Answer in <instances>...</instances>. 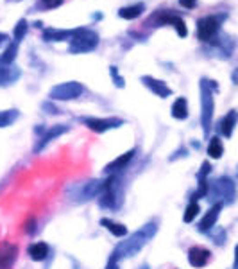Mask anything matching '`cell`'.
I'll list each match as a JSON object with an SVG mask.
<instances>
[{
  "label": "cell",
  "mask_w": 238,
  "mask_h": 269,
  "mask_svg": "<svg viewBox=\"0 0 238 269\" xmlns=\"http://www.w3.org/2000/svg\"><path fill=\"white\" fill-rule=\"evenodd\" d=\"M154 232H156V226H154V224H147V226L143 228L140 234H135L131 239H129V241H125L124 244L118 246V248L115 249L111 260L117 262L120 257H133L136 252H140V249L143 248V244H147V241L153 237Z\"/></svg>",
  "instance_id": "1"
},
{
  "label": "cell",
  "mask_w": 238,
  "mask_h": 269,
  "mask_svg": "<svg viewBox=\"0 0 238 269\" xmlns=\"http://www.w3.org/2000/svg\"><path fill=\"white\" fill-rule=\"evenodd\" d=\"M99 45V36L90 29H74L70 36V52H90Z\"/></svg>",
  "instance_id": "2"
},
{
  "label": "cell",
  "mask_w": 238,
  "mask_h": 269,
  "mask_svg": "<svg viewBox=\"0 0 238 269\" xmlns=\"http://www.w3.org/2000/svg\"><path fill=\"white\" fill-rule=\"evenodd\" d=\"M201 104H203L201 121H203L204 134L208 137L211 128V117H213V93L210 90V81H206V79L201 81Z\"/></svg>",
  "instance_id": "3"
},
{
  "label": "cell",
  "mask_w": 238,
  "mask_h": 269,
  "mask_svg": "<svg viewBox=\"0 0 238 269\" xmlns=\"http://www.w3.org/2000/svg\"><path fill=\"white\" fill-rule=\"evenodd\" d=\"M84 88H82L81 83H63V85H57L50 90V99H56V101H72V99H77L79 95H82Z\"/></svg>",
  "instance_id": "4"
},
{
  "label": "cell",
  "mask_w": 238,
  "mask_h": 269,
  "mask_svg": "<svg viewBox=\"0 0 238 269\" xmlns=\"http://www.w3.org/2000/svg\"><path fill=\"white\" fill-rule=\"evenodd\" d=\"M219 20L215 16H204L197 22V38L201 42H213L219 32Z\"/></svg>",
  "instance_id": "5"
},
{
  "label": "cell",
  "mask_w": 238,
  "mask_h": 269,
  "mask_svg": "<svg viewBox=\"0 0 238 269\" xmlns=\"http://www.w3.org/2000/svg\"><path fill=\"white\" fill-rule=\"evenodd\" d=\"M154 20H156L160 25H174L176 31H178V34L181 36V38H185V36L188 34L185 20H183L181 16H178V14H174L170 9H168V11H160V13L154 16Z\"/></svg>",
  "instance_id": "6"
},
{
  "label": "cell",
  "mask_w": 238,
  "mask_h": 269,
  "mask_svg": "<svg viewBox=\"0 0 238 269\" xmlns=\"http://www.w3.org/2000/svg\"><path fill=\"white\" fill-rule=\"evenodd\" d=\"M84 124L88 126L92 131L95 133H104L107 129L120 128L124 122L120 119H84Z\"/></svg>",
  "instance_id": "7"
},
{
  "label": "cell",
  "mask_w": 238,
  "mask_h": 269,
  "mask_svg": "<svg viewBox=\"0 0 238 269\" xmlns=\"http://www.w3.org/2000/svg\"><path fill=\"white\" fill-rule=\"evenodd\" d=\"M18 257V248L13 242H2L0 244V269H11Z\"/></svg>",
  "instance_id": "8"
},
{
  "label": "cell",
  "mask_w": 238,
  "mask_h": 269,
  "mask_svg": "<svg viewBox=\"0 0 238 269\" xmlns=\"http://www.w3.org/2000/svg\"><path fill=\"white\" fill-rule=\"evenodd\" d=\"M142 83L149 90H153V92L156 93L158 97H168V95H172V90L167 86V83L160 81V79H154V78H150V75H143Z\"/></svg>",
  "instance_id": "9"
},
{
  "label": "cell",
  "mask_w": 238,
  "mask_h": 269,
  "mask_svg": "<svg viewBox=\"0 0 238 269\" xmlns=\"http://www.w3.org/2000/svg\"><path fill=\"white\" fill-rule=\"evenodd\" d=\"M210 255H211V253L208 252V249L196 246V248H190L188 262L192 264L193 267H204L208 264V260H210Z\"/></svg>",
  "instance_id": "10"
},
{
  "label": "cell",
  "mask_w": 238,
  "mask_h": 269,
  "mask_svg": "<svg viewBox=\"0 0 238 269\" xmlns=\"http://www.w3.org/2000/svg\"><path fill=\"white\" fill-rule=\"evenodd\" d=\"M64 131H68V128L67 126H54V128H50L49 131H47L45 134L41 137V140L36 144V147H34V151L38 152V151H41L43 147H45L47 144H49L50 140H54L56 137H59V134H63Z\"/></svg>",
  "instance_id": "11"
},
{
  "label": "cell",
  "mask_w": 238,
  "mask_h": 269,
  "mask_svg": "<svg viewBox=\"0 0 238 269\" xmlns=\"http://www.w3.org/2000/svg\"><path fill=\"white\" fill-rule=\"evenodd\" d=\"M72 31H63V29H45L43 31V40L45 42H67L70 40Z\"/></svg>",
  "instance_id": "12"
},
{
  "label": "cell",
  "mask_w": 238,
  "mask_h": 269,
  "mask_svg": "<svg viewBox=\"0 0 238 269\" xmlns=\"http://www.w3.org/2000/svg\"><path fill=\"white\" fill-rule=\"evenodd\" d=\"M221 208H222V205L219 203V205H215L213 208H211L210 212H208L206 216H204V219L201 221V224H199V230H201V232H208L211 226H213L215 223H217L219 214H221Z\"/></svg>",
  "instance_id": "13"
},
{
  "label": "cell",
  "mask_w": 238,
  "mask_h": 269,
  "mask_svg": "<svg viewBox=\"0 0 238 269\" xmlns=\"http://www.w3.org/2000/svg\"><path fill=\"white\" fill-rule=\"evenodd\" d=\"M236 126V111L231 110L224 119L221 121V133H224V137H231L233 134V129Z\"/></svg>",
  "instance_id": "14"
},
{
  "label": "cell",
  "mask_w": 238,
  "mask_h": 269,
  "mask_svg": "<svg viewBox=\"0 0 238 269\" xmlns=\"http://www.w3.org/2000/svg\"><path fill=\"white\" fill-rule=\"evenodd\" d=\"M133 156H135V149H131V151L124 152V155L118 156L117 160H113L111 163H107V165H106V170H107V172H113V170L124 169V167L127 165V162L133 158Z\"/></svg>",
  "instance_id": "15"
},
{
  "label": "cell",
  "mask_w": 238,
  "mask_h": 269,
  "mask_svg": "<svg viewBox=\"0 0 238 269\" xmlns=\"http://www.w3.org/2000/svg\"><path fill=\"white\" fill-rule=\"evenodd\" d=\"M143 9H145V6H143V4H135V6L122 7V9L118 11V16L125 18V20H135V18H138L140 14L143 13Z\"/></svg>",
  "instance_id": "16"
},
{
  "label": "cell",
  "mask_w": 238,
  "mask_h": 269,
  "mask_svg": "<svg viewBox=\"0 0 238 269\" xmlns=\"http://www.w3.org/2000/svg\"><path fill=\"white\" fill-rule=\"evenodd\" d=\"M29 255L32 260H45L49 255V246L45 242H36V244L29 246Z\"/></svg>",
  "instance_id": "17"
},
{
  "label": "cell",
  "mask_w": 238,
  "mask_h": 269,
  "mask_svg": "<svg viewBox=\"0 0 238 269\" xmlns=\"http://www.w3.org/2000/svg\"><path fill=\"white\" fill-rule=\"evenodd\" d=\"M172 117L178 119V121H185L188 117V104H186V99H178L174 104H172Z\"/></svg>",
  "instance_id": "18"
},
{
  "label": "cell",
  "mask_w": 238,
  "mask_h": 269,
  "mask_svg": "<svg viewBox=\"0 0 238 269\" xmlns=\"http://www.w3.org/2000/svg\"><path fill=\"white\" fill-rule=\"evenodd\" d=\"M20 70L16 67H0V85H11L13 81H16Z\"/></svg>",
  "instance_id": "19"
},
{
  "label": "cell",
  "mask_w": 238,
  "mask_h": 269,
  "mask_svg": "<svg viewBox=\"0 0 238 269\" xmlns=\"http://www.w3.org/2000/svg\"><path fill=\"white\" fill-rule=\"evenodd\" d=\"M100 224H104V226H106L115 237H124V235L127 234V228H125L124 224L113 223V221H110V219H102L100 221Z\"/></svg>",
  "instance_id": "20"
},
{
  "label": "cell",
  "mask_w": 238,
  "mask_h": 269,
  "mask_svg": "<svg viewBox=\"0 0 238 269\" xmlns=\"http://www.w3.org/2000/svg\"><path fill=\"white\" fill-rule=\"evenodd\" d=\"M208 155L211 156V158H221L222 156V142H221V138H217V137H213L210 140V145H208Z\"/></svg>",
  "instance_id": "21"
},
{
  "label": "cell",
  "mask_w": 238,
  "mask_h": 269,
  "mask_svg": "<svg viewBox=\"0 0 238 269\" xmlns=\"http://www.w3.org/2000/svg\"><path fill=\"white\" fill-rule=\"evenodd\" d=\"M16 119H18V111L16 110L0 111V128H7V126L13 124Z\"/></svg>",
  "instance_id": "22"
},
{
  "label": "cell",
  "mask_w": 238,
  "mask_h": 269,
  "mask_svg": "<svg viewBox=\"0 0 238 269\" xmlns=\"http://www.w3.org/2000/svg\"><path fill=\"white\" fill-rule=\"evenodd\" d=\"M16 52H18V43H11L9 47L6 49V52H4V56L0 57V63L2 65H11L14 61V57H16Z\"/></svg>",
  "instance_id": "23"
},
{
  "label": "cell",
  "mask_w": 238,
  "mask_h": 269,
  "mask_svg": "<svg viewBox=\"0 0 238 269\" xmlns=\"http://www.w3.org/2000/svg\"><path fill=\"white\" fill-rule=\"evenodd\" d=\"M27 27H29V25H27V22H25V20L18 22L16 27H14V42L18 43L20 40H24V36L27 34Z\"/></svg>",
  "instance_id": "24"
},
{
  "label": "cell",
  "mask_w": 238,
  "mask_h": 269,
  "mask_svg": "<svg viewBox=\"0 0 238 269\" xmlns=\"http://www.w3.org/2000/svg\"><path fill=\"white\" fill-rule=\"evenodd\" d=\"M199 214V205L197 203H190L188 205V208H186V212H185V223H192L193 219H196V216Z\"/></svg>",
  "instance_id": "25"
},
{
  "label": "cell",
  "mask_w": 238,
  "mask_h": 269,
  "mask_svg": "<svg viewBox=\"0 0 238 269\" xmlns=\"http://www.w3.org/2000/svg\"><path fill=\"white\" fill-rule=\"evenodd\" d=\"M110 72H111V75H113V79H115V85L117 86H124L125 83H124V79L120 78V75H118V72H117V67H110Z\"/></svg>",
  "instance_id": "26"
},
{
  "label": "cell",
  "mask_w": 238,
  "mask_h": 269,
  "mask_svg": "<svg viewBox=\"0 0 238 269\" xmlns=\"http://www.w3.org/2000/svg\"><path fill=\"white\" fill-rule=\"evenodd\" d=\"M64 0H41V4L47 7V9H54V7H59Z\"/></svg>",
  "instance_id": "27"
},
{
  "label": "cell",
  "mask_w": 238,
  "mask_h": 269,
  "mask_svg": "<svg viewBox=\"0 0 238 269\" xmlns=\"http://www.w3.org/2000/svg\"><path fill=\"white\" fill-rule=\"evenodd\" d=\"M179 4H181L183 7H186V9H193L197 4V0H179Z\"/></svg>",
  "instance_id": "28"
},
{
  "label": "cell",
  "mask_w": 238,
  "mask_h": 269,
  "mask_svg": "<svg viewBox=\"0 0 238 269\" xmlns=\"http://www.w3.org/2000/svg\"><path fill=\"white\" fill-rule=\"evenodd\" d=\"M34 217H29V221L25 223V230H27V234H32L34 232Z\"/></svg>",
  "instance_id": "29"
},
{
  "label": "cell",
  "mask_w": 238,
  "mask_h": 269,
  "mask_svg": "<svg viewBox=\"0 0 238 269\" xmlns=\"http://www.w3.org/2000/svg\"><path fill=\"white\" fill-rule=\"evenodd\" d=\"M118 266H117V262H113V260H110V262H107V267L106 269H117Z\"/></svg>",
  "instance_id": "30"
},
{
  "label": "cell",
  "mask_w": 238,
  "mask_h": 269,
  "mask_svg": "<svg viewBox=\"0 0 238 269\" xmlns=\"http://www.w3.org/2000/svg\"><path fill=\"white\" fill-rule=\"evenodd\" d=\"M6 40H7V36L4 34V32H0V45H2V43L6 42Z\"/></svg>",
  "instance_id": "31"
},
{
  "label": "cell",
  "mask_w": 238,
  "mask_h": 269,
  "mask_svg": "<svg viewBox=\"0 0 238 269\" xmlns=\"http://www.w3.org/2000/svg\"><path fill=\"white\" fill-rule=\"evenodd\" d=\"M7 2H20V0H7Z\"/></svg>",
  "instance_id": "32"
}]
</instances>
